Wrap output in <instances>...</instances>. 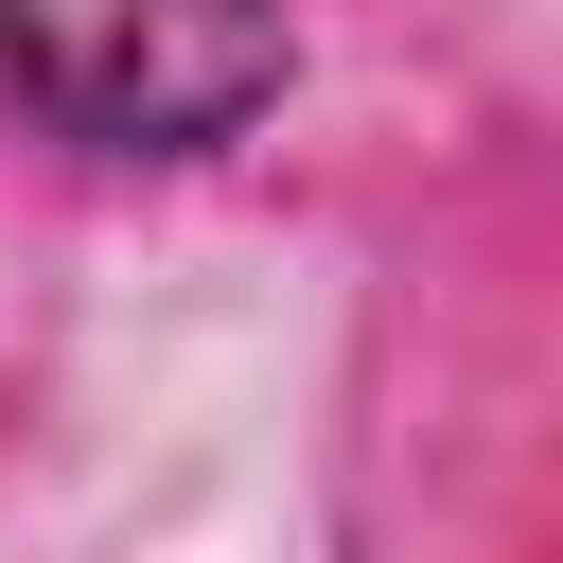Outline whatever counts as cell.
Instances as JSON below:
<instances>
[{"label": "cell", "instance_id": "1", "mask_svg": "<svg viewBox=\"0 0 563 563\" xmlns=\"http://www.w3.org/2000/svg\"><path fill=\"white\" fill-rule=\"evenodd\" d=\"M299 88V0H0V106L70 158L194 176Z\"/></svg>", "mask_w": 563, "mask_h": 563}]
</instances>
